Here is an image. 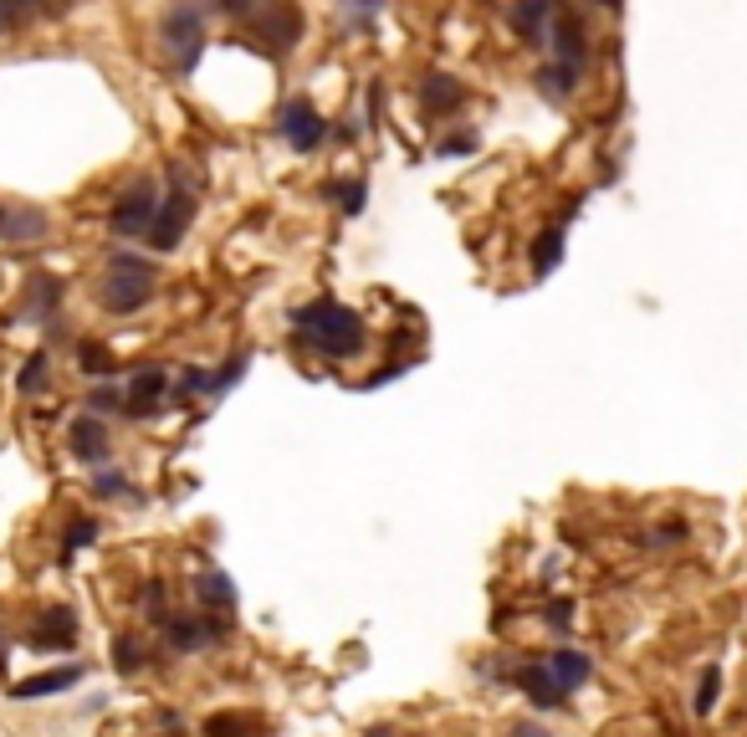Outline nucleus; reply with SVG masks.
<instances>
[{"label": "nucleus", "instance_id": "nucleus-14", "mask_svg": "<svg viewBox=\"0 0 747 737\" xmlns=\"http://www.w3.org/2000/svg\"><path fill=\"white\" fill-rule=\"evenodd\" d=\"M195 599H200V610H210V615H236V604H241L231 574H221V569H200L195 574Z\"/></svg>", "mask_w": 747, "mask_h": 737}, {"label": "nucleus", "instance_id": "nucleus-29", "mask_svg": "<svg viewBox=\"0 0 747 737\" xmlns=\"http://www.w3.org/2000/svg\"><path fill=\"white\" fill-rule=\"evenodd\" d=\"M47 369H52V359L36 349V354L21 364V374H16V389H21V395H36V389H47Z\"/></svg>", "mask_w": 747, "mask_h": 737}, {"label": "nucleus", "instance_id": "nucleus-9", "mask_svg": "<svg viewBox=\"0 0 747 737\" xmlns=\"http://www.w3.org/2000/svg\"><path fill=\"white\" fill-rule=\"evenodd\" d=\"M169 395V369L164 364H139L134 379L123 384V415L128 420H154Z\"/></svg>", "mask_w": 747, "mask_h": 737}, {"label": "nucleus", "instance_id": "nucleus-10", "mask_svg": "<svg viewBox=\"0 0 747 737\" xmlns=\"http://www.w3.org/2000/svg\"><path fill=\"white\" fill-rule=\"evenodd\" d=\"M277 134H282L297 154H313V149L328 139V123H323V113L307 103V98H287L282 113H277Z\"/></svg>", "mask_w": 747, "mask_h": 737}, {"label": "nucleus", "instance_id": "nucleus-43", "mask_svg": "<svg viewBox=\"0 0 747 737\" xmlns=\"http://www.w3.org/2000/svg\"><path fill=\"white\" fill-rule=\"evenodd\" d=\"M11 26V16H6V6H0V31H6Z\"/></svg>", "mask_w": 747, "mask_h": 737}, {"label": "nucleus", "instance_id": "nucleus-18", "mask_svg": "<svg viewBox=\"0 0 747 737\" xmlns=\"http://www.w3.org/2000/svg\"><path fill=\"white\" fill-rule=\"evenodd\" d=\"M420 103H425V113H456L466 103V82H456L451 72H425Z\"/></svg>", "mask_w": 747, "mask_h": 737}, {"label": "nucleus", "instance_id": "nucleus-6", "mask_svg": "<svg viewBox=\"0 0 747 737\" xmlns=\"http://www.w3.org/2000/svg\"><path fill=\"white\" fill-rule=\"evenodd\" d=\"M154 210H159V185L154 180H134L118 200H113V210H108V226H113V236H123V241H134V236H149V226H154Z\"/></svg>", "mask_w": 747, "mask_h": 737}, {"label": "nucleus", "instance_id": "nucleus-17", "mask_svg": "<svg viewBox=\"0 0 747 737\" xmlns=\"http://www.w3.org/2000/svg\"><path fill=\"white\" fill-rule=\"evenodd\" d=\"M543 666H548V676H553L563 691H579V686L594 676V661L584 656V650H568V645L548 650V656H543Z\"/></svg>", "mask_w": 747, "mask_h": 737}, {"label": "nucleus", "instance_id": "nucleus-30", "mask_svg": "<svg viewBox=\"0 0 747 737\" xmlns=\"http://www.w3.org/2000/svg\"><path fill=\"white\" fill-rule=\"evenodd\" d=\"M98 523H93V517H72V523H67V538H62V558H72L77 548H87V543H98Z\"/></svg>", "mask_w": 747, "mask_h": 737}, {"label": "nucleus", "instance_id": "nucleus-26", "mask_svg": "<svg viewBox=\"0 0 747 737\" xmlns=\"http://www.w3.org/2000/svg\"><path fill=\"white\" fill-rule=\"evenodd\" d=\"M691 538V523L686 517H661V523L650 528V538H640L645 548H676V543H686Z\"/></svg>", "mask_w": 747, "mask_h": 737}, {"label": "nucleus", "instance_id": "nucleus-32", "mask_svg": "<svg viewBox=\"0 0 747 737\" xmlns=\"http://www.w3.org/2000/svg\"><path fill=\"white\" fill-rule=\"evenodd\" d=\"M93 492H98V497H128L134 487H128V476H123V471L98 466V471H93Z\"/></svg>", "mask_w": 747, "mask_h": 737}, {"label": "nucleus", "instance_id": "nucleus-31", "mask_svg": "<svg viewBox=\"0 0 747 737\" xmlns=\"http://www.w3.org/2000/svg\"><path fill=\"white\" fill-rule=\"evenodd\" d=\"M62 302V282H52V277H41V282H31V313H41L47 318L52 308Z\"/></svg>", "mask_w": 747, "mask_h": 737}, {"label": "nucleus", "instance_id": "nucleus-33", "mask_svg": "<svg viewBox=\"0 0 747 737\" xmlns=\"http://www.w3.org/2000/svg\"><path fill=\"white\" fill-rule=\"evenodd\" d=\"M87 410H93V415H113V410H123V389H118V384H98L93 395H87Z\"/></svg>", "mask_w": 747, "mask_h": 737}, {"label": "nucleus", "instance_id": "nucleus-4", "mask_svg": "<svg viewBox=\"0 0 747 737\" xmlns=\"http://www.w3.org/2000/svg\"><path fill=\"white\" fill-rule=\"evenodd\" d=\"M159 41L174 57V67L195 72V62L205 52V11L195 6V0H174V6L164 11V21H159Z\"/></svg>", "mask_w": 747, "mask_h": 737}, {"label": "nucleus", "instance_id": "nucleus-15", "mask_svg": "<svg viewBox=\"0 0 747 737\" xmlns=\"http://www.w3.org/2000/svg\"><path fill=\"white\" fill-rule=\"evenodd\" d=\"M82 681V666H57V671H41V676H26L11 686L16 702H41V697H57V691H72Z\"/></svg>", "mask_w": 747, "mask_h": 737}, {"label": "nucleus", "instance_id": "nucleus-39", "mask_svg": "<svg viewBox=\"0 0 747 737\" xmlns=\"http://www.w3.org/2000/svg\"><path fill=\"white\" fill-rule=\"evenodd\" d=\"M512 737H548V732H543V727H533V722H517V727H512Z\"/></svg>", "mask_w": 747, "mask_h": 737}, {"label": "nucleus", "instance_id": "nucleus-38", "mask_svg": "<svg viewBox=\"0 0 747 737\" xmlns=\"http://www.w3.org/2000/svg\"><path fill=\"white\" fill-rule=\"evenodd\" d=\"M374 11H384V0H354V16H359V21H369Z\"/></svg>", "mask_w": 747, "mask_h": 737}, {"label": "nucleus", "instance_id": "nucleus-8", "mask_svg": "<svg viewBox=\"0 0 747 737\" xmlns=\"http://www.w3.org/2000/svg\"><path fill=\"white\" fill-rule=\"evenodd\" d=\"M548 52H553V62L558 67H568V72H584L589 67V31H584V21H579V11H558L553 21H548Z\"/></svg>", "mask_w": 747, "mask_h": 737}, {"label": "nucleus", "instance_id": "nucleus-42", "mask_svg": "<svg viewBox=\"0 0 747 737\" xmlns=\"http://www.w3.org/2000/svg\"><path fill=\"white\" fill-rule=\"evenodd\" d=\"M369 737H400V732H389V727H374V732H369Z\"/></svg>", "mask_w": 747, "mask_h": 737}, {"label": "nucleus", "instance_id": "nucleus-21", "mask_svg": "<svg viewBox=\"0 0 747 737\" xmlns=\"http://www.w3.org/2000/svg\"><path fill=\"white\" fill-rule=\"evenodd\" d=\"M579 82H584V72H568V67H543L538 72V93L543 98H553V103H568V98H574L579 93Z\"/></svg>", "mask_w": 747, "mask_h": 737}, {"label": "nucleus", "instance_id": "nucleus-37", "mask_svg": "<svg viewBox=\"0 0 747 737\" xmlns=\"http://www.w3.org/2000/svg\"><path fill=\"white\" fill-rule=\"evenodd\" d=\"M261 6V0H215V11H226V16H251Z\"/></svg>", "mask_w": 747, "mask_h": 737}, {"label": "nucleus", "instance_id": "nucleus-7", "mask_svg": "<svg viewBox=\"0 0 747 737\" xmlns=\"http://www.w3.org/2000/svg\"><path fill=\"white\" fill-rule=\"evenodd\" d=\"M159 630H164V645H169V650L195 656V650H205V645H215V640L231 635V615H210V610H200V615H169Z\"/></svg>", "mask_w": 747, "mask_h": 737}, {"label": "nucleus", "instance_id": "nucleus-41", "mask_svg": "<svg viewBox=\"0 0 747 737\" xmlns=\"http://www.w3.org/2000/svg\"><path fill=\"white\" fill-rule=\"evenodd\" d=\"M6 215H11V205H0V236H6Z\"/></svg>", "mask_w": 747, "mask_h": 737}, {"label": "nucleus", "instance_id": "nucleus-16", "mask_svg": "<svg viewBox=\"0 0 747 737\" xmlns=\"http://www.w3.org/2000/svg\"><path fill=\"white\" fill-rule=\"evenodd\" d=\"M558 11H563V0H512L507 21H512V31H517V36L543 41V31H548V21H553Z\"/></svg>", "mask_w": 747, "mask_h": 737}, {"label": "nucleus", "instance_id": "nucleus-20", "mask_svg": "<svg viewBox=\"0 0 747 737\" xmlns=\"http://www.w3.org/2000/svg\"><path fill=\"white\" fill-rule=\"evenodd\" d=\"M527 262H533V277H548L558 262H563V226H548L533 236V251H527Z\"/></svg>", "mask_w": 747, "mask_h": 737}, {"label": "nucleus", "instance_id": "nucleus-13", "mask_svg": "<svg viewBox=\"0 0 747 737\" xmlns=\"http://www.w3.org/2000/svg\"><path fill=\"white\" fill-rule=\"evenodd\" d=\"M67 446H72V456H77V461H87V466H108L113 441H108L103 415H77V420H72V430H67Z\"/></svg>", "mask_w": 747, "mask_h": 737}, {"label": "nucleus", "instance_id": "nucleus-28", "mask_svg": "<svg viewBox=\"0 0 747 737\" xmlns=\"http://www.w3.org/2000/svg\"><path fill=\"white\" fill-rule=\"evenodd\" d=\"M77 369L93 374V379H108L113 374V354L103 349V343H77Z\"/></svg>", "mask_w": 747, "mask_h": 737}, {"label": "nucleus", "instance_id": "nucleus-22", "mask_svg": "<svg viewBox=\"0 0 747 737\" xmlns=\"http://www.w3.org/2000/svg\"><path fill=\"white\" fill-rule=\"evenodd\" d=\"M261 727H256V717L251 712H215V717H205V727H200V737H256Z\"/></svg>", "mask_w": 747, "mask_h": 737}, {"label": "nucleus", "instance_id": "nucleus-3", "mask_svg": "<svg viewBox=\"0 0 747 737\" xmlns=\"http://www.w3.org/2000/svg\"><path fill=\"white\" fill-rule=\"evenodd\" d=\"M195 226V180L185 175L180 164H169V195H159V210H154V226H149V246L164 256L185 241V231Z\"/></svg>", "mask_w": 747, "mask_h": 737}, {"label": "nucleus", "instance_id": "nucleus-35", "mask_svg": "<svg viewBox=\"0 0 747 737\" xmlns=\"http://www.w3.org/2000/svg\"><path fill=\"white\" fill-rule=\"evenodd\" d=\"M543 620L553 630H574V599H548L543 604Z\"/></svg>", "mask_w": 747, "mask_h": 737}, {"label": "nucleus", "instance_id": "nucleus-24", "mask_svg": "<svg viewBox=\"0 0 747 737\" xmlns=\"http://www.w3.org/2000/svg\"><path fill=\"white\" fill-rule=\"evenodd\" d=\"M717 702H722V671H717V666H707V671L696 676L691 712H696V717H712V712H717Z\"/></svg>", "mask_w": 747, "mask_h": 737}, {"label": "nucleus", "instance_id": "nucleus-23", "mask_svg": "<svg viewBox=\"0 0 747 737\" xmlns=\"http://www.w3.org/2000/svg\"><path fill=\"white\" fill-rule=\"evenodd\" d=\"M113 666H118L123 676H139V671L149 666V645H144L139 635H113Z\"/></svg>", "mask_w": 747, "mask_h": 737}, {"label": "nucleus", "instance_id": "nucleus-19", "mask_svg": "<svg viewBox=\"0 0 747 737\" xmlns=\"http://www.w3.org/2000/svg\"><path fill=\"white\" fill-rule=\"evenodd\" d=\"M41 236H47V215H41L36 205H11V215H6V236H0V241L21 246V241H41Z\"/></svg>", "mask_w": 747, "mask_h": 737}, {"label": "nucleus", "instance_id": "nucleus-5", "mask_svg": "<svg viewBox=\"0 0 747 737\" xmlns=\"http://www.w3.org/2000/svg\"><path fill=\"white\" fill-rule=\"evenodd\" d=\"M251 36L256 47H267V57H287L302 41V11L292 0H261L251 11Z\"/></svg>", "mask_w": 747, "mask_h": 737}, {"label": "nucleus", "instance_id": "nucleus-11", "mask_svg": "<svg viewBox=\"0 0 747 737\" xmlns=\"http://www.w3.org/2000/svg\"><path fill=\"white\" fill-rule=\"evenodd\" d=\"M502 681H507V686H517V691H522V697L533 702L538 712H558V707L568 702V691H563V686H558V681L548 676V666H543V661H522V666H507V671H502Z\"/></svg>", "mask_w": 747, "mask_h": 737}, {"label": "nucleus", "instance_id": "nucleus-1", "mask_svg": "<svg viewBox=\"0 0 747 737\" xmlns=\"http://www.w3.org/2000/svg\"><path fill=\"white\" fill-rule=\"evenodd\" d=\"M292 328L297 338L307 343L313 354L343 364V359H359L369 349V328L354 308H343L338 297H313V302H302V308L292 313Z\"/></svg>", "mask_w": 747, "mask_h": 737}, {"label": "nucleus", "instance_id": "nucleus-34", "mask_svg": "<svg viewBox=\"0 0 747 737\" xmlns=\"http://www.w3.org/2000/svg\"><path fill=\"white\" fill-rule=\"evenodd\" d=\"M333 195H338V210H343V215H359L364 200H369V185H364V180H348V185H338Z\"/></svg>", "mask_w": 747, "mask_h": 737}, {"label": "nucleus", "instance_id": "nucleus-44", "mask_svg": "<svg viewBox=\"0 0 747 737\" xmlns=\"http://www.w3.org/2000/svg\"><path fill=\"white\" fill-rule=\"evenodd\" d=\"M0 666H6V635H0Z\"/></svg>", "mask_w": 747, "mask_h": 737}, {"label": "nucleus", "instance_id": "nucleus-40", "mask_svg": "<svg viewBox=\"0 0 747 737\" xmlns=\"http://www.w3.org/2000/svg\"><path fill=\"white\" fill-rule=\"evenodd\" d=\"M594 6H599V11H620V6H625V0H594Z\"/></svg>", "mask_w": 747, "mask_h": 737}, {"label": "nucleus", "instance_id": "nucleus-2", "mask_svg": "<svg viewBox=\"0 0 747 737\" xmlns=\"http://www.w3.org/2000/svg\"><path fill=\"white\" fill-rule=\"evenodd\" d=\"M154 282H159V267L139 251H113L108 256V277L98 287V302L113 313V318H134L139 308L154 302Z\"/></svg>", "mask_w": 747, "mask_h": 737}, {"label": "nucleus", "instance_id": "nucleus-25", "mask_svg": "<svg viewBox=\"0 0 747 737\" xmlns=\"http://www.w3.org/2000/svg\"><path fill=\"white\" fill-rule=\"evenodd\" d=\"M139 610H144V620L149 625H164L174 610H169V584L164 579H149L144 589H139Z\"/></svg>", "mask_w": 747, "mask_h": 737}, {"label": "nucleus", "instance_id": "nucleus-12", "mask_svg": "<svg viewBox=\"0 0 747 737\" xmlns=\"http://www.w3.org/2000/svg\"><path fill=\"white\" fill-rule=\"evenodd\" d=\"M26 645L31 650H72L77 645V615L72 610H41L36 615V625L26 630Z\"/></svg>", "mask_w": 747, "mask_h": 737}, {"label": "nucleus", "instance_id": "nucleus-36", "mask_svg": "<svg viewBox=\"0 0 747 737\" xmlns=\"http://www.w3.org/2000/svg\"><path fill=\"white\" fill-rule=\"evenodd\" d=\"M471 149H476V134H451V139L441 144V154H446V159H451V154H471Z\"/></svg>", "mask_w": 747, "mask_h": 737}, {"label": "nucleus", "instance_id": "nucleus-27", "mask_svg": "<svg viewBox=\"0 0 747 737\" xmlns=\"http://www.w3.org/2000/svg\"><path fill=\"white\" fill-rule=\"evenodd\" d=\"M246 364H251V354H246V349H241V354H231L221 369L210 374V395H226V389H236V384L246 379Z\"/></svg>", "mask_w": 747, "mask_h": 737}]
</instances>
